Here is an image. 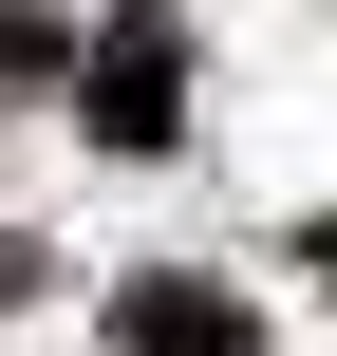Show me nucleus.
I'll use <instances>...</instances> for the list:
<instances>
[{"label":"nucleus","mask_w":337,"mask_h":356,"mask_svg":"<svg viewBox=\"0 0 337 356\" xmlns=\"http://www.w3.org/2000/svg\"><path fill=\"white\" fill-rule=\"evenodd\" d=\"M75 131H94V150H169V131H188V19H169V0H113V19H94Z\"/></svg>","instance_id":"obj_1"},{"label":"nucleus","mask_w":337,"mask_h":356,"mask_svg":"<svg viewBox=\"0 0 337 356\" xmlns=\"http://www.w3.org/2000/svg\"><path fill=\"white\" fill-rule=\"evenodd\" d=\"M113 356H263V319H244L225 282H188V263H150V282L113 300Z\"/></svg>","instance_id":"obj_2"},{"label":"nucleus","mask_w":337,"mask_h":356,"mask_svg":"<svg viewBox=\"0 0 337 356\" xmlns=\"http://www.w3.org/2000/svg\"><path fill=\"white\" fill-rule=\"evenodd\" d=\"M38 56H56V19H38V0H0V75H38Z\"/></svg>","instance_id":"obj_3"},{"label":"nucleus","mask_w":337,"mask_h":356,"mask_svg":"<svg viewBox=\"0 0 337 356\" xmlns=\"http://www.w3.org/2000/svg\"><path fill=\"white\" fill-rule=\"evenodd\" d=\"M19 300H38V244H19V225H0V319H19Z\"/></svg>","instance_id":"obj_4"},{"label":"nucleus","mask_w":337,"mask_h":356,"mask_svg":"<svg viewBox=\"0 0 337 356\" xmlns=\"http://www.w3.org/2000/svg\"><path fill=\"white\" fill-rule=\"evenodd\" d=\"M300 263H319V282H337V207H319V225H300Z\"/></svg>","instance_id":"obj_5"}]
</instances>
